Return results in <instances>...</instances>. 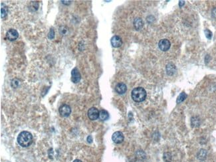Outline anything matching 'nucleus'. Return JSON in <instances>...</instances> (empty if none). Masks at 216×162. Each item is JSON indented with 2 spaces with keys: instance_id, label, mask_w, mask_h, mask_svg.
Returning a JSON list of instances; mask_svg holds the SVG:
<instances>
[{
  "instance_id": "1",
  "label": "nucleus",
  "mask_w": 216,
  "mask_h": 162,
  "mask_svg": "<svg viewBox=\"0 0 216 162\" xmlns=\"http://www.w3.org/2000/svg\"><path fill=\"white\" fill-rule=\"evenodd\" d=\"M17 142L21 146L26 147L29 146L33 142L32 134L29 131H22L17 137Z\"/></svg>"
},
{
  "instance_id": "2",
  "label": "nucleus",
  "mask_w": 216,
  "mask_h": 162,
  "mask_svg": "<svg viewBox=\"0 0 216 162\" xmlns=\"http://www.w3.org/2000/svg\"><path fill=\"white\" fill-rule=\"evenodd\" d=\"M131 96H132V100L134 102H141L142 101H144L146 97V92L144 88L142 87H137L133 89Z\"/></svg>"
},
{
  "instance_id": "3",
  "label": "nucleus",
  "mask_w": 216,
  "mask_h": 162,
  "mask_svg": "<svg viewBox=\"0 0 216 162\" xmlns=\"http://www.w3.org/2000/svg\"><path fill=\"white\" fill-rule=\"evenodd\" d=\"M59 113L62 116L67 117L69 116L70 114H71V109L69 105L63 104L61 106L59 109Z\"/></svg>"
},
{
  "instance_id": "4",
  "label": "nucleus",
  "mask_w": 216,
  "mask_h": 162,
  "mask_svg": "<svg viewBox=\"0 0 216 162\" xmlns=\"http://www.w3.org/2000/svg\"><path fill=\"white\" fill-rule=\"evenodd\" d=\"M100 112L96 108H91L88 111V116L91 120H95L99 118Z\"/></svg>"
},
{
  "instance_id": "5",
  "label": "nucleus",
  "mask_w": 216,
  "mask_h": 162,
  "mask_svg": "<svg viewBox=\"0 0 216 162\" xmlns=\"http://www.w3.org/2000/svg\"><path fill=\"white\" fill-rule=\"evenodd\" d=\"M170 45L171 44L170 41L166 39H161L160 41H159L158 43V47L162 51H167L168 49L170 48Z\"/></svg>"
},
{
  "instance_id": "6",
  "label": "nucleus",
  "mask_w": 216,
  "mask_h": 162,
  "mask_svg": "<svg viewBox=\"0 0 216 162\" xmlns=\"http://www.w3.org/2000/svg\"><path fill=\"white\" fill-rule=\"evenodd\" d=\"M112 140L115 144H121L124 140V135L121 131H116L112 136Z\"/></svg>"
},
{
  "instance_id": "7",
  "label": "nucleus",
  "mask_w": 216,
  "mask_h": 162,
  "mask_svg": "<svg viewBox=\"0 0 216 162\" xmlns=\"http://www.w3.org/2000/svg\"><path fill=\"white\" fill-rule=\"evenodd\" d=\"M71 76V81H72V83L75 84L79 83L80 81H81V76L77 68H75V69L72 70Z\"/></svg>"
},
{
  "instance_id": "8",
  "label": "nucleus",
  "mask_w": 216,
  "mask_h": 162,
  "mask_svg": "<svg viewBox=\"0 0 216 162\" xmlns=\"http://www.w3.org/2000/svg\"><path fill=\"white\" fill-rule=\"evenodd\" d=\"M18 36H19L18 32L16 31L15 29H9L6 33L7 39L11 41H15V40L17 39L18 38Z\"/></svg>"
},
{
  "instance_id": "9",
  "label": "nucleus",
  "mask_w": 216,
  "mask_h": 162,
  "mask_svg": "<svg viewBox=\"0 0 216 162\" xmlns=\"http://www.w3.org/2000/svg\"><path fill=\"white\" fill-rule=\"evenodd\" d=\"M110 42H111V44L112 45L113 47H120L123 44V41H122V39L121 37L119 36H117V35H114L111 38V40H110Z\"/></svg>"
},
{
  "instance_id": "10",
  "label": "nucleus",
  "mask_w": 216,
  "mask_h": 162,
  "mask_svg": "<svg viewBox=\"0 0 216 162\" xmlns=\"http://www.w3.org/2000/svg\"><path fill=\"white\" fill-rule=\"evenodd\" d=\"M115 90H116V92L118 93L119 95H123V94L125 93L126 92V90H127V87H126V85L125 84L121 83H118L116 86Z\"/></svg>"
},
{
  "instance_id": "11",
  "label": "nucleus",
  "mask_w": 216,
  "mask_h": 162,
  "mask_svg": "<svg viewBox=\"0 0 216 162\" xmlns=\"http://www.w3.org/2000/svg\"><path fill=\"white\" fill-rule=\"evenodd\" d=\"M143 25H144V23H143V21L141 18H136L134 21V26L135 29L137 30L141 29Z\"/></svg>"
},
{
  "instance_id": "12",
  "label": "nucleus",
  "mask_w": 216,
  "mask_h": 162,
  "mask_svg": "<svg viewBox=\"0 0 216 162\" xmlns=\"http://www.w3.org/2000/svg\"><path fill=\"white\" fill-rule=\"evenodd\" d=\"M176 71V66L172 64V63H169L168 65L166 66V72H167L168 75H173L175 73Z\"/></svg>"
},
{
  "instance_id": "13",
  "label": "nucleus",
  "mask_w": 216,
  "mask_h": 162,
  "mask_svg": "<svg viewBox=\"0 0 216 162\" xmlns=\"http://www.w3.org/2000/svg\"><path fill=\"white\" fill-rule=\"evenodd\" d=\"M99 118L102 121L107 120L109 118V112L106 111V110H101V111L100 112V114H99Z\"/></svg>"
},
{
  "instance_id": "14",
  "label": "nucleus",
  "mask_w": 216,
  "mask_h": 162,
  "mask_svg": "<svg viewBox=\"0 0 216 162\" xmlns=\"http://www.w3.org/2000/svg\"><path fill=\"white\" fill-rule=\"evenodd\" d=\"M8 13V9L6 5L1 3V17L2 19L5 18Z\"/></svg>"
},
{
  "instance_id": "15",
  "label": "nucleus",
  "mask_w": 216,
  "mask_h": 162,
  "mask_svg": "<svg viewBox=\"0 0 216 162\" xmlns=\"http://www.w3.org/2000/svg\"><path fill=\"white\" fill-rule=\"evenodd\" d=\"M186 97H187V95L184 92H182V93H180L179 97H178L177 98V104H180V103L182 102L183 101H184L185 98H186Z\"/></svg>"
},
{
  "instance_id": "16",
  "label": "nucleus",
  "mask_w": 216,
  "mask_h": 162,
  "mask_svg": "<svg viewBox=\"0 0 216 162\" xmlns=\"http://www.w3.org/2000/svg\"><path fill=\"white\" fill-rule=\"evenodd\" d=\"M207 152L205 149H201L198 154V158L200 159H203L206 158Z\"/></svg>"
},
{
  "instance_id": "17",
  "label": "nucleus",
  "mask_w": 216,
  "mask_h": 162,
  "mask_svg": "<svg viewBox=\"0 0 216 162\" xmlns=\"http://www.w3.org/2000/svg\"><path fill=\"white\" fill-rule=\"evenodd\" d=\"M171 159H172V156H171L170 154L166 153L164 155V159L166 162H170Z\"/></svg>"
},
{
  "instance_id": "18",
  "label": "nucleus",
  "mask_w": 216,
  "mask_h": 162,
  "mask_svg": "<svg viewBox=\"0 0 216 162\" xmlns=\"http://www.w3.org/2000/svg\"><path fill=\"white\" fill-rule=\"evenodd\" d=\"M204 33H205L206 37H207V38L208 39H212V32L210 30L206 29L205 31H204Z\"/></svg>"
},
{
  "instance_id": "19",
  "label": "nucleus",
  "mask_w": 216,
  "mask_h": 162,
  "mask_svg": "<svg viewBox=\"0 0 216 162\" xmlns=\"http://www.w3.org/2000/svg\"><path fill=\"white\" fill-rule=\"evenodd\" d=\"M54 37H55V32H54V30L53 29H51L50 31H49V34H48L49 39H52L54 38Z\"/></svg>"
},
{
  "instance_id": "20",
  "label": "nucleus",
  "mask_w": 216,
  "mask_h": 162,
  "mask_svg": "<svg viewBox=\"0 0 216 162\" xmlns=\"http://www.w3.org/2000/svg\"><path fill=\"white\" fill-rule=\"evenodd\" d=\"M212 17H213V18L216 19V8L213 9V10H212Z\"/></svg>"
},
{
  "instance_id": "21",
  "label": "nucleus",
  "mask_w": 216,
  "mask_h": 162,
  "mask_svg": "<svg viewBox=\"0 0 216 162\" xmlns=\"http://www.w3.org/2000/svg\"><path fill=\"white\" fill-rule=\"evenodd\" d=\"M87 142L88 143H92V142H93V138H92V136H88V138H87Z\"/></svg>"
},
{
  "instance_id": "22",
  "label": "nucleus",
  "mask_w": 216,
  "mask_h": 162,
  "mask_svg": "<svg viewBox=\"0 0 216 162\" xmlns=\"http://www.w3.org/2000/svg\"><path fill=\"white\" fill-rule=\"evenodd\" d=\"M184 1H180V3H179L180 7H182V6H184Z\"/></svg>"
},
{
  "instance_id": "23",
  "label": "nucleus",
  "mask_w": 216,
  "mask_h": 162,
  "mask_svg": "<svg viewBox=\"0 0 216 162\" xmlns=\"http://www.w3.org/2000/svg\"><path fill=\"white\" fill-rule=\"evenodd\" d=\"M73 162H82L81 160H79V159H75V160L73 161Z\"/></svg>"
}]
</instances>
